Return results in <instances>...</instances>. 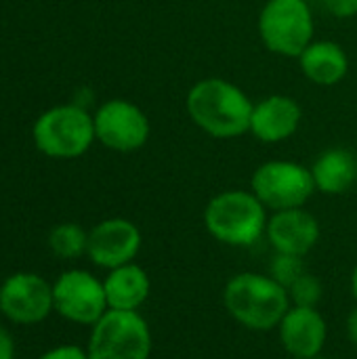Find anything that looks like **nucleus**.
I'll list each match as a JSON object with an SVG mask.
<instances>
[{
    "mask_svg": "<svg viewBox=\"0 0 357 359\" xmlns=\"http://www.w3.org/2000/svg\"><path fill=\"white\" fill-rule=\"evenodd\" d=\"M53 309V282L34 271H15L0 284V316L15 326H36Z\"/></svg>",
    "mask_w": 357,
    "mask_h": 359,
    "instance_id": "10",
    "label": "nucleus"
},
{
    "mask_svg": "<svg viewBox=\"0 0 357 359\" xmlns=\"http://www.w3.org/2000/svg\"><path fill=\"white\" fill-rule=\"evenodd\" d=\"M34 145L40 154L55 160L84 156L97 141L93 114L80 105H55L40 114L32 128Z\"/></svg>",
    "mask_w": 357,
    "mask_h": 359,
    "instance_id": "4",
    "label": "nucleus"
},
{
    "mask_svg": "<svg viewBox=\"0 0 357 359\" xmlns=\"http://www.w3.org/2000/svg\"><path fill=\"white\" fill-rule=\"evenodd\" d=\"M107 307L116 311H139L151 294L149 273L135 263L109 269L103 278Z\"/></svg>",
    "mask_w": 357,
    "mask_h": 359,
    "instance_id": "15",
    "label": "nucleus"
},
{
    "mask_svg": "<svg viewBox=\"0 0 357 359\" xmlns=\"http://www.w3.org/2000/svg\"><path fill=\"white\" fill-rule=\"evenodd\" d=\"M38 359H88L86 347H78L74 343H63L57 347H50Z\"/></svg>",
    "mask_w": 357,
    "mask_h": 359,
    "instance_id": "21",
    "label": "nucleus"
},
{
    "mask_svg": "<svg viewBox=\"0 0 357 359\" xmlns=\"http://www.w3.org/2000/svg\"><path fill=\"white\" fill-rule=\"evenodd\" d=\"M290 303L297 307H320L324 299V284L311 271H305L290 288H288Z\"/></svg>",
    "mask_w": 357,
    "mask_h": 359,
    "instance_id": "20",
    "label": "nucleus"
},
{
    "mask_svg": "<svg viewBox=\"0 0 357 359\" xmlns=\"http://www.w3.org/2000/svg\"><path fill=\"white\" fill-rule=\"evenodd\" d=\"M143 246V236L137 223L124 217H112L99 221L88 229V261L99 269H116L126 263H135Z\"/></svg>",
    "mask_w": 357,
    "mask_h": 359,
    "instance_id": "11",
    "label": "nucleus"
},
{
    "mask_svg": "<svg viewBox=\"0 0 357 359\" xmlns=\"http://www.w3.org/2000/svg\"><path fill=\"white\" fill-rule=\"evenodd\" d=\"M297 61L301 74L316 86H337L349 72V57L335 40H314Z\"/></svg>",
    "mask_w": 357,
    "mask_h": 359,
    "instance_id": "16",
    "label": "nucleus"
},
{
    "mask_svg": "<svg viewBox=\"0 0 357 359\" xmlns=\"http://www.w3.org/2000/svg\"><path fill=\"white\" fill-rule=\"evenodd\" d=\"M250 191L269 212L301 208L316 194L309 166L295 160H267L250 177Z\"/></svg>",
    "mask_w": 357,
    "mask_h": 359,
    "instance_id": "7",
    "label": "nucleus"
},
{
    "mask_svg": "<svg viewBox=\"0 0 357 359\" xmlns=\"http://www.w3.org/2000/svg\"><path fill=\"white\" fill-rule=\"evenodd\" d=\"M322 238V225L305 206L269 212L265 240L274 252L307 257Z\"/></svg>",
    "mask_w": 357,
    "mask_h": 359,
    "instance_id": "13",
    "label": "nucleus"
},
{
    "mask_svg": "<svg viewBox=\"0 0 357 359\" xmlns=\"http://www.w3.org/2000/svg\"><path fill=\"white\" fill-rule=\"evenodd\" d=\"M349 286H351V294H353V301L357 303V265L351 271V280H349Z\"/></svg>",
    "mask_w": 357,
    "mask_h": 359,
    "instance_id": "25",
    "label": "nucleus"
},
{
    "mask_svg": "<svg viewBox=\"0 0 357 359\" xmlns=\"http://www.w3.org/2000/svg\"><path fill=\"white\" fill-rule=\"evenodd\" d=\"M97 141L118 154H133L147 145L151 122L147 114L128 99H109L93 114Z\"/></svg>",
    "mask_w": 357,
    "mask_h": 359,
    "instance_id": "9",
    "label": "nucleus"
},
{
    "mask_svg": "<svg viewBox=\"0 0 357 359\" xmlns=\"http://www.w3.org/2000/svg\"><path fill=\"white\" fill-rule=\"evenodd\" d=\"M151 351L154 334L141 311L109 309L86 341L88 359H149Z\"/></svg>",
    "mask_w": 357,
    "mask_h": 359,
    "instance_id": "6",
    "label": "nucleus"
},
{
    "mask_svg": "<svg viewBox=\"0 0 357 359\" xmlns=\"http://www.w3.org/2000/svg\"><path fill=\"white\" fill-rule=\"evenodd\" d=\"M326 11L339 19H351L357 15V0H322Z\"/></svg>",
    "mask_w": 357,
    "mask_h": 359,
    "instance_id": "22",
    "label": "nucleus"
},
{
    "mask_svg": "<svg viewBox=\"0 0 357 359\" xmlns=\"http://www.w3.org/2000/svg\"><path fill=\"white\" fill-rule=\"evenodd\" d=\"M0 318H2V316H0Z\"/></svg>",
    "mask_w": 357,
    "mask_h": 359,
    "instance_id": "27",
    "label": "nucleus"
},
{
    "mask_svg": "<svg viewBox=\"0 0 357 359\" xmlns=\"http://www.w3.org/2000/svg\"><path fill=\"white\" fill-rule=\"evenodd\" d=\"M309 170L316 191L341 196L357 183V156L347 147H328L314 160Z\"/></svg>",
    "mask_w": 357,
    "mask_h": 359,
    "instance_id": "17",
    "label": "nucleus"
},
{
    "mask_svg": "<svg viewBox=\"0 0 357 359\" xmlns=\"http://www.w3.org/2000/svg\"><path fill=\"white\" fill-rule=\"evenodd\" d=\"M307 271L305 267V259L303 257H295V255H284V252H274V257L269 259L267 265V273L282 284L286 290Z\"/></svg>",
    "mask_w": 357,
    "mask_h": 359,
    "instance_id": "19",
    "label": "nucleus"
},
{
    "mask_svg": "<svg viewBox=\"0 0 357 359\" xmlns=\"http://www.w3.org/2000/svg\"><path fill=\"white\" fill-rule=\"evenodd\" d=\"M204 227L229 248H250L265 238L269 210L250 189H225L204 206Z\"/></svg>",
    "mask_w": 357,
    "mask_h": 359,
    "instance_id": "3",
    "label": "nucleus"
},
{
    "mask_svg": "<svg viewBox=\"0 0 357 359\" xmlns=\"http://www.w3.org/2000/svg\"><path fill=\"white\" fill-rule=\"evenodd\" d=\"M282 351L290 359H311L324 355L328 341V322L320 307L292 305L276 328Z\"/></svg>",
    "mask_w": 357,
    "mask_h": 359,
    "instance_id": "12",
    "label": "nucleus"
},
{
    "mask_svg": "<svg viewBox=\"0 0 357 359\" xmlns=\"http://www.w3.org/2000/svg\"><path fill=\"white\" fill-rule=\"evenodd\" d=\"M227 316L250 332H271L292 307L288 290L267 271H240L231 276L221 294Z\"/></svg>",
    "mask_w": 357,
    "mask_h": 359,
    "instance_id": "2",
    "label": "nucleus"
},
{
    "mask_svg": "<svg viewBox=\"0 0 357 359\" xmlns=\"http://www.w3.org/2000/svg\"><path fill=\"white\" fill-rule=\"evenodd\" d=\"M48 250L61 259V261H76L80 257H86L88 248V231L78 223H59L48 231L46 238Z\"/></svg>",
    "mask_w": 357,
    "mask_h": 359,
    "instance_id": "18",
    "label": "nucleus"
},
{
    "mask_svg": "<svg viewBox=\"0 0 357 359\" xmlns=\"http://www.w3.org/2000/svg\"><path fill=\"white\" fill-rule=\"evenodd\" d=\"M53 309L69 324L90 328L107 311L103 280L86 269H65L53 282Z\"/></svg>",
    "mask_w": 357,
    "mask_h": 359,
    "instance_id": "8",
    "label": "nucleus"
},
{
    "mask_svg": "<svg viewBox=\"0 0 357 359\" xmlns=\"http://www.w3.org/2000/svg\"><path fill=\"white\" fill-rule=\"evenodd\" d=\"M0 359H15V339L0 326Z\"/></svg>",
    "mask_w": 357,
    "mask_h": 359,
    "instance_id": "23",
    "label": "nucleus"
},
{
    "mask_svg": "<svg viewBox=\"0 0 357 359\" xmlns=\"http://www.w3.org/2000/svg\"><path fill=\"white\" fill-rule=\"evenodd\" d=\"M255 101L231 80L202 78L191 84L185 97V109L191 122L208 137L229 141L250 130Z\"/></svg>",
    "mask_w": 357,
    "mask_h": 359,
    "instance_id": "1",
    "label": "nucleus"
},
{
    "mask_svg": "<svg viewBox=\"0 0 357 359\" xmlns=\"http://www.w3.org/2000/svg\"><path fill=\"white\" fill-rule=\"evenodd\" d=\"M303 122V107L290 95H267L259 99L252 107L250 130L261 143H282L297 135Z\"/></svg>",
    "mask_w": 357,
    "mask_h": 359,
    "instance_id": "14",
    "label": "nucleus"
},
{
    "mask_svg": "<svg viewBox=\"0 0 357 359\" xmlns=\"http://www.w3.org/2000/svg\"><path fill=\"white\" fill-rule=\"evenodd\" d=\"M263 46L280 57L297 59L316 38V19L307 0H267L257 19Z\"/></svg>",
    "mask_w": 357,
    "mask_h": 359,
    "instance_id": "5",
    "label": "nucleus"
},
{
    "mask_svg": "<svg viewBox=\"0 0 357 359\" xmlns=\"http://www.w3.org/2000/svg\"><path fill=\"white\" fill-rule=\"evenodd\" d=\"M345 334H347V341L357 349V303L356 307L347 313V320H345Z\"/></svg>",
    "mask_w": 357,
    "mask_h": 359,
    "instance_id": "24",
    "label": "nucleus"
},
{
    "mask_svg": "<svg viewBox=\"0 0 357 359\" xmlns=\"http://www.w3.org/2000/svg\"><path fill=\"white\" fill-rule=\"evenodd\" d=\"M311 359H330V358H326V355H318V358H311Z\"/></svg>",
    "mask_w": 357,
    "mask_h": 359,
    "instance_id": "26",
    "label": "nucleus"
}]
</instances>
